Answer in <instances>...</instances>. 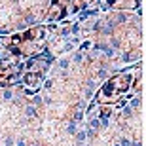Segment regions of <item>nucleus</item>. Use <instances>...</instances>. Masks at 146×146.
I'll return each mask as SVG.
<instances>
[{"instance_id": "1", "label": "nucleus", "mask_w": 146, "mask_h": 146, "mask_svg": "<svg viewBox=\"0 0 146 146\" xmlns=\"http://www.w3.org/2000/svg\"><path fill=\"white\" fill-rule=\"evenodd\" d=\"M135 84V74L133 70H123L119 74L112 76L108 82H104V86L99 89L97 99L95 103L97 104H108V103H116L123 93L129 91V87Z\"/></svg>"}, {"instance_id": "2", "label": "nucleus", "mask_w": 146, "mask_h": 146, "mask_svg": "<svg viewBox=\"0 0 146 146\" xmlns=\"http://www.w3.org/2000/svg\"><path fill=\"white\" fill-rule=\"evenodd\" d=\"M40 80H42V72H38V70H27L25 76L21 78L25 87H38Z\"/></svg>"}, {"instance_id": "3", "label": "nucleus", "mask_w": 146, "mask_h": 146, "mask_svg": "<svg viewBox=\"0 0 146 146\" xmlns=\"http://www.w3.org/2000/svg\"><path fill=\"white\" fill-rule=\"evenodd\" d=\"M63 15H65V6L57 4V2H51L49 10L46 11V19L48 21H59Z\"/></svg>"}, {"instance_id": "4", "label": "nucleus", "mask_w": 146, "mask_h": 146, "mask_svg": "<svg viewBox=\"0 0 146 146\" xmlns=\"http://www.w3.org/2000/svg\"><path fill=\"white\" fill-rule=\"evenodd\" d=\"M89 46H91V40H86L84 44H80V51H86V49H89Z\"/></svg>"}, {"instance_id": "5", "label": "nucleus", "mask_w": 146, "mask_h": 146, "mask_svg": "<svg viewBox=\"0 0 146 146\" xmlns=\"http://www.w3.org/2000/svg\"><path fill=\"white\" fill-rule=\"evenodd\" d=\"M68 65H70V61H68V59H61L59 61V66H61V68H68Z\"/></svg>"}, {"instance_id": "6", "label": "nucleus", "mask_w": 146, "mask_h": 146, "mask_svg": "<svg viewBox=\"0 0 146 146\" xmlns=\"http://www.w3.org/2000/svg\"><path fill=\"white\" fill-rule=\"evenodd\" d=\"M76 139H78L80 142H84V139H86V133H84V131H80V133H76Z\"/></svg>"}, {"instance_id": "7", "label": "nucleus", "mask_w": 146, "mask_h": 146, "mask_svg": "<svg viewBox=\"0 0 146 146\" xmlns=\"http://www.w3.org/2000/svg\"><path fill=\"white\" fill-rule=\"evenodd\" d=\"M74 61H76V63L84 61V53H76V55H74Z\"/></svg>"}, {"instance_id": "8", "label": "nucleus", "mask_w": 146, "mask_h": 146, "mask_svg": "<svg viewBox=\"0 0 146 146\" xmlns=\"http://www.w3.org/2000/svg\"><path fill=\"white\" fill-rule=\"evenodd\" d=\"M15 146H27V144H25V141H17V144Z\"/></svg>"}]
</instances>
